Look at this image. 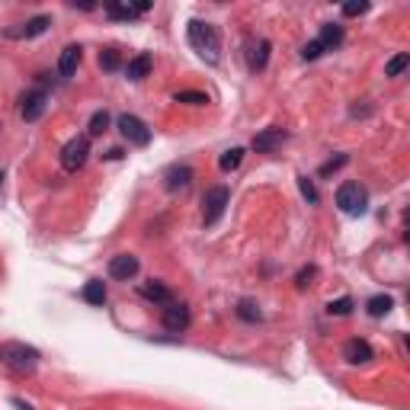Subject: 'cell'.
<instances>
[{
  "label": "cell",
  "instance_id": "obj_11",
  "mask_svg": "<svg viewBox=\"0 0 410 410\" xmlns=\"http://www.w3.org/2000/svg\"><path fill=\"white\" fill-rule=\"evenodd\" d=\"M372 346H368L366 340H349L346 346H343V359L353 362V366H366V362H372Z\"/></svg>",
  "mask_w": 410,
  "mask_h": 410
},
{
  "label": "cell",
  "instance_id": "obj_34",
  "mask_svg": "<svg viewBox=\"0 0 410 410\" xmlns=\"http://www.w3.org/2000/svg\"><path fill=\"white\" fill-rule=\"evenodd\" d=\"M0 183H4V176H0Z\"/></svg>",
  "mask_w": 410,
  "mask_h": 410
},
{
  "label": "cell",
  "instance_id": "obj_30",
  "mask_svg": "<svg viewBox=\"0 0 410 410\" xmlns=\"http://www.w3.org/2000/svg\"><path fill=\"white\" fill-rule=\"evenodd\" d=\"M320 55H324V49H320L318 39H314V42H308L305 49H301V58H305V61H314V58H320Z\"/></svg>",
  "mask_w": 410,
  "mask_h": 410
},
{
  "label": "cell",
  "instance_id": "obj_26",
  "mask_svg": "<svg viewBox=\"0 0 410 410\" xmlns=\"http://www.w3.org/2000/svg\"><path fill=\"white\" fill-rule=\"evenodd\" d=\"M237 314H241L243 320H251V324L260 320V308L253 305V301H241V305H237Z\"/></svg>",
  "mask_w": 410,
  "mask_h": 410
},
{
  "label": "cell",
  "instance_id": "obj_2",
  "mask_svg": "<svg viewBox=\"0 0 410 410\" xmlns=\"http://www.w3.org/2000/svg\"><path fill=\"white\" fill-rule=\"evenodd\" d=\"M0 359L7 362L10 368H16V372H32L39 366V353L32 346H26V343H4L0 346Z\"/></svg>",
  "mask_w": 410,
  "mask_h": 410
},
{
  "label": "cell",
  "instance_id": "obj_5",
  "mask_svg": "<svg viewBox=\"0 0 410 410\" xmlns=\"http://www.w3.org/2000/svg\"><path fill=\"white\" fill-rule=\"evenodd\" d=\"M228 199H231V193H228V186H215V189H209L205 193V199H202V222L205 224H215L218 218H222V212H224V205H228Z\"/></svg>",
  "mask_w": 410,
  "mask_h": 410
},
{
  "label": "cell",
  "instance_id": "obj_25",
  "mask_svg": "<svg viewBox=\"0 0 410 410\" xmlns=\"http://www.w3.org/2000/svg\"><path fill=\"white\" fill-rule=\"evenodd\" d=\"M176 103H189V106H202V103H209V97L199 90H183L176 93Z\"/></svg>",
  "mask_w": 410,
  "mask_h": 410
},
{
  "label": "cell",
  "instance_id": "obj_31",
  "mask_svg": "<svg viewBox=\"0 0 410 410\" xmlns=\"http://www.w3.org/2000/svg\"><path fill=\"white\" fill-rule=\"evenodd\" d=\"M343 164H346V154H340V157H337V160H327L324 167H320V176H330V174H334V170H340Z\"/></svg>",
  "mask_w": 410,
  "mask_h": 410
},
{
  "label": "cell",
  "instance_id": "obj_22",
  "mask_svg": "<svg viewBox=\"0 0 410 410\" xmlns=\"http://www.w3.org/2000/svg\"><path fill=\"white\" fill-rule=\"evenodd\" d=\"M106 128H109V112H106V109L93 112V119H90V135H103Z\"/></svg>",
  "mask_w": 410,
  "mask_h": 410
},
{
  "label": "cell",
  "instance_id": "obj_17",
  "mask_svg": "<svg viewBox=\"0 0 410 410\" xmlns=\"http://www.w3.org/2000/svg\"><path fill=\"white\" fill-rule=\"evenodd\" d=\"M266 58H270V42L266 39H260L257 45H251V52H247V61H251L253 71L266 68Z\"/></svg>",
  "mask_w": 410,
  "mask_h": 410
},
{
  "label": "cell",
  "instance_id": "obj_20",
  "mask_svg": "<svg viewBox=\"0 0 410 410\" xmlns=\"http://www.w3.org/2000/svg\"><path fill=\"white\" fill-rule=\"evenodd\" d=\"M368 314H372V318H385V314L391 311V299L388 295H375V299H368Z\"/></svg>",
  "mask_w": 410,
  "mask_h": 410
},
{
  "label": "cell",
  "instance_id": "obj_29",
  "mask_svg": "<svg viewBox=\"0 0 410 410\" xmlns=\"http://www.w3.org/2000/svg\"><path fill=\"white\" fill-rule=\"evenodd\" d=\"M299 186H301V193H305V199L311 202V205H318V189H314V183L308 180V176H299Z\"/></svg>",
  "mask_w": 410,
  "mask_h": 410
},
{
  "label": "cell",
  "instance_id": "obj_3",
  "mask_svg": "<svg viewBox=\"0 0 410 410\" xmlns=\"http://www.w3.org/2000/svg\"><path fill=\"white\" fill-rule=\"evenodd\" d=\"M337 205H340V212H346V215H362L368 205V195L359 183H343V186L337 189Z\"/></svg>",
  "mask_w": 410,
  "mask_h": 410
},
{
  "label": "cell",
  "instance_id": "obj_15",
  "mask_svg": "<svg viewBox=\"0 0 410 410\" xmlns=\"http://www.w3.org/2000/svg\"><path fill=\"white\" fill-rule=\"evenodd\" d=\"M318 42H320V49H324V52H334L337 45L343 42V26H337V23H327V26L320 29Z\"/></svg>",
  "mask_w": 410,
  "mask_h": 410
},
{
  "label": "cell",
  "instance_id": "obj_4",
  "mask_svg": "<svg viewBox=\"0 0 410 410\" xmlns=\"http://www.w3.org/2000/svg\"><path fill=\"white\" fill-rule=\"evenodd\" d=\"M87 154H90V138H87V135H77V138H71L68 145H64L61 167L68 170V174H74V170H80L87 164Z\"/></svg>",
  "mask_w": 410,
  "mask_h": 410
},
{
  "label": "cell",
  "instance_id": "obj_9",
  "mask_svg": "<svg viewBox=\"0 0 410 410\" xmlns=\"http://www.w3.org/2000/svg\"><path fill=\"white\" fill-rule=\"evenodd\" d=\"M45 103H49V93H45V90L26 93V97H23V106H20L23 119H26V122H35V119L45 112Z\"/></svg>",
  "mask_w": 410,
  "mask_h": 410
},
{
  "label": "cell",
  "instance_id": "obj_7",
  "mask_svg": "<svg viewBox=\"0 0 410 410\" xmlns=\"http://www.w3.org/2000/svg\"><path fill=\"white\" fill-rule=\"evenodd\" d=\"M164 327H167L170 334H183L189 327V308L180 305V301H170L167 311H164Z\"/></svg>",
  "mask_w": 410,
  "mask_h": 410
},
{
  "label": "cell",
  "instance_id": "obj_21",
  "mask_svg": "<svg viewBox=\"0 0 410 410\" xmlns=\"http://www.w3.org/2000/svg\"><path fill=\"white\" fill-rule=\"evenodd\" d=\"M241 160H243V151H241V147H231V151H224V154H222L218 167H222V170H234L237 164H241Z\"/></svg>",
  "mask_w": 410,
  "mask_h": 410
},
{
  "label": "cell",
  "instance_id": "obj_16",
  "mask_svg": "<svg viewBox=\"0 0 410 410\" xmlns=\"http://www.w3.org/2000/svg\"><path fill=\"white\" fill-rule=\"evenodd\" d=\"M189 180H193V170H189V167H170L167 170V183H164V186H167L170 193H176V189H186Z\"/></svg>",
  "mask_w": 410,
  "mask_h": 410
},
{
  "label": "cell",
  "instance_id": "obj_33",
  "mask_svg": "<svg viewBox=\"0 0 410 410\" xmlns=\"http://www.w3.org/2000/svg\"><path fill=\"white\" fill-rule=\"evenodd\" d=\"M314 276V270H301L299 272V285H308V279H311Z\"/></svg>",
  "mask_w": 410,
  "mask_h": 410
},
{
  "label": "cell",
  "instance_id": "obj_1",
  "mask_svg": "<svg viewBox=\"0 0 410 410\" xmlns=\"http://www.w3.org/2000/svg\"><path fill=\"white\" fill-rule=\"evenodd\" d=\"M189 35V45L199 52L202 58H209V61H218V52H222V39H218V29L209 26V23L202 20H193L186 29Z\"/></svg>",
  "mask_w": 410,
  "mask_h": 410
},
{
  "label": "cell",
  "instance_id": "obj_27",
  "mask_svg": "<svg viewBox=\"0 0 410 410\" xmlns=\"http://www.w3.org/2000/svg\"><path fill=\"white\" fill-rule=\"evenodd\" d=\"M100 68H103V71H116L119 68V52L116 49H106L103 55H100Z\"/></svg>",
  "mask_w": 410,
  "mask_h": 410
},
{
  "label": "cell",
  "instance_id": "obj_28",
  "mask_svg": "<svg viewBox=\"0 0 410 410\" xmlns=\"http://www.w3.org/2000/svg\"><path fill=\"white\" fill-rule=\"evenodd\" d=\"M327 311H330V314H340V318H343V314L353 311V299H337V301H330V305H327Z\"/></svg>",
  "mask_w": 410,
  "mask_h": 410
},
{
  "label": "cell",
  "instance_id": "obj_12",
  "mask_svg": "<svg viewBox=\"0 0 410 410\" xmlns=\"http://www.w3.org/2000/svg\"><path fill=\"white\" fill-rule=\"evenodd\" d=\"M151 68H154V58L147 55V52H141V55H135L132 61L126 64V74H128V80H145V77L151 74Z\"/></svg>",
  "mask_w": 410,
  "mask_h": 410
},
{
  "label": "cell",
  "instance_id": "obj_19",
  "mask_svg": "<svg viewBox=\"0 0 410 410\" xmlns=\"http://www.w3.org/2000/svg\"><path fill=\"white\" fill-rule=\"evenodd\" d=\"M141 295H145V299H151V301H160V305H170V289H167V285H160V282L145 285V289H141Z\"/></svg>",
  "mask_w": 410,
  "mask_h": 410
},
{
  "label": "cell",
  "instance_id": "obj_13",
  "mask_svg": "<svg viewBox=\"0 0 410 410\" xmlns=\"http://www.w3.org/2000/svg\"><path fill=\"white\" fill-rule=\"evenodd\" d=\"M282 141H285L282 128H266V132H260L257 138H253V147H257L260 154H270V151H276Z\"/></svg>",
  "mask_w": 410,
  "mask_h": 410
},
{
  "label": "cell",
  "instance_id": "obj_6",
  "mask_svg": "<svg viewBox=\"0 0 410 410\" xmlns=\"http://www.w3.org/2000/svg\"><path fill=\"white\" fill-rule=\"evenodd\" d=\"M119 128H122V135H126L132 145H138V147L151 145V128H147L138 116H119Z\"/></svg>",
  "mask_w": 410,
  "mask_h": 410
},
{
  "label": "cell",
  "instance_id": "obj_8",
  "mask_svg": "<svg viewBox=\"0 0 410 410\" xmlns=\"http://www.w3.org/2000/svg\"><path fill=\"white\" fill-rule=\"evenodd\" d=\"M135 272H138V257H132V253H119V257L109 260V276L112 279H122V282H128Z\"/></svg>",
  "mask_w": 410,
  "mask_h": 410
},
{
  "label": "cell",
  "instance_id": "obj_14",
  "mask_svg": "<svg viewBox=\"0 0 410 410\" xmlns=\"http://www.w3.org/2000/svg\"><path fill=\"white\" fill-rule=\"evenodd\" d=\"M77 64H80V45H68V49L61 52V58H58V74L68 80V77H74Z\"/></svg>",
  "mask_w": 410,
  "mask_h": 410
},
{
  "label": "cell",
  "instance_id": "obj_24",
  "mask_svg": "<svg viewBox=\"0 0 410 410\" xmlns=\"http://www.w3.org/2000/svg\"><path fill=\"white\" fill-rule=\"evenodd\" d=\"M106 13L116 16V20H135V16H138V10H135V7H122V4H109V7H106Z\"/></svg>",
  "mask_w": 410,
  "mask_h": 410
},
{
  "label": "cell",
  "instance_id": "obj_32",
  "mask_svg": "<svg viewBox=\"0 0 410 410\" xmlns=\"http://www.w3.org/2000/svg\"><path fill=\"white\" fill-rule=\"evenodd\" d=\"M368 10V4H346V7H343V13L346 16H359V13H366Z\"/></svg>",
  "mask_w": 410,
  "mask_h": 410
},
{
  "label": "cell",
  "instance_id": "obj_18",
  "mask_svg": "<svg viewBox=\"0 0 410 410\" xmlns=\"http://www.w3.org/2000/svg\"><path fill=\"white\" fill-rule=\"evenodd\" d=\"M84 301L87 305H103L106 301V285L100 282V279H90V282L84 285Z\"/></svg>",
  "mask_w": 410,
  "mask_h": 410
},
{
  "label": "cell",
  "instance_id": "obj_10",
  "mask_svg": "<svg viewBox=\"0 0 410 410\" xmlns=\"http://www.w3.org/2000/svg\"><path fill=\"white\" fill-rule=\"evenodd\" d=\"M49 26H52L49 16H32V20L23 23L20 29H10L7 35H10V39H35V35H42Z\"/></svg>",
  "mask_w": 410,
  "mask_h": 410
},
{
  "label": "cell",
  "instance_id": "obj_23",
  "mask_svg": "<svg viewBox=\"0 0 410 410\" xmlns=\"http://www.w3.org/2000/svg\"><path fill=\"white\" fill-rule=\"evenodd\" d=\"M407 64H410V55H407V52H401V55H394V58H391V61H388L385 74H388V77H397L404 68H407Z\"/></svg>",
  "mask_w": 410,
  "mask_h": 410
}]
</instances>
